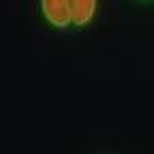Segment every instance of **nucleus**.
Here are the masks:
<instances>
[{"instance_id":"1","label":"nucleus","mask_w":154,"mask_h":154,"mask_svg":"<svg viewBox=\"0 0 154 154\" xmlns=\"http://www.w3.org/2000/svg\"><path fill=\"white\" fill-rule=\"evenodd\" d=\"M41 11L54 28H66L73 22L71 0H41Z\"/></svg>"},{"instance_id":"2","label":"nucleus","mask_w":154,"mask_h":154,"mask_svg":"<svg viewBox=\"0 0 154 154\" xmlns=\"http://www.w3.org/2000/svg\"><path fill=\"white\" fill-rule=\"evenodd\" d=\"M96 13V0H71V15L75 26H86Z\"/></svg>"}]
</instances>
